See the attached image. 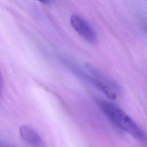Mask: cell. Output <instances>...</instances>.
I'll use <instances>...</instances> for the list:
<instances>
[{"label":"cell","instance_id":"cell-1","mask_svg":"<svg viewBox=\"0 0 147 147\" xmlns=\"http://www.w3.org/2000/svg\"><path fill=\"white\" fill-rule=\"evenodd\" d=\"M95 102L106 116L118 127L127 132L135 138L147 142V136L139 126L125 112L115 105L100 99Z\"/></svg>","mask_w":147,"mask_h":147},{"label":"cell","instance_id":"cell-3","mask_svg":"<svg viewBox=\"0 0 147 147\" xmlns=\"http://www.w3.org/2000/svg\"><path fill=\"white\" fill-rule=\"evenodd\" d=\"M21 138L31 147H44V142L40 135L32 128L27 125L20 127Z\"/></svg>","mask_w":147,"mask_h":147},{"label":"cell","instance_id":"cell-5","mask_svg":"<svg viewBox=\"0 0 147 147\" xmlns=\"http://www.w3.org/2000/svg\"><path fill=\"white\" fill-rule=\"evenodd\" d=\"M0 90H1V76H0Z\"/></svg>","mask_w":147,"mask_h":147},{"label":"cell","instance_id":"cell-6","mask_svg":"<svg viewBox=\"0 0 147 147\" xmlns=\"http://www.w3.org/2000/svg\"><path fill=\"white\" fill-rule=\"evenodd\" d=\"M6 147H9V146H6ZM10 147V146H9Z\"/></svg>","mask_w":147,"mask_h":147},{"label":"cell","instance_id":"cell-4","mask_svg":"<svg viewBox=\"0 0 147 147\" xmlns=\"http://www.w3.org/2000/svg\"><path fill=\"white\" fill-rule=\"evenodd\" d=\"M86 68L88 72L91 73V76L109 85L117 91H119V87L118 84L113 80H112L111 78H109L105 74H104L99 68H96L93 65H91V64H87Z\"/></svg>","mask_w":147,"mask_h":147},{"label":"cell","instance_id":"cell-2","mask_svg":"<svg viewBox=\"0 0 147 147\" xmlns=\"http://www.w3.org/2000/svg\"><path fill=\"white\" fill-rule=\"evenodd\" d=\"M70 23L74 29L86 41L91 44L96 41V34L89 22L80 16L74 14L70 17Z\"/></svg>","mask_w":147,"mask_h":147}]
</instances>
